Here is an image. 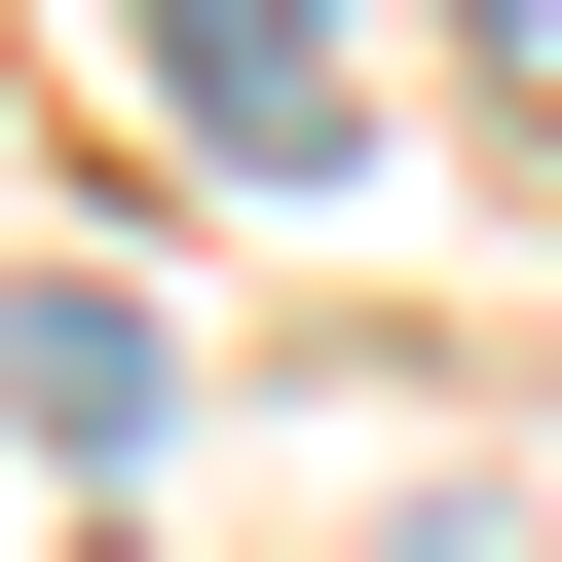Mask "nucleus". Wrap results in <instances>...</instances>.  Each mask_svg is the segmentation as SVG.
Returning <instances> with one entry per match:
<instances>
[{
  "mask_svg": "<svg viewBox=\"0 0 562 562\" xmlns=\"http://www.w3.org/2000/svg\"><path fill=\"white\" fill-rule=\"evenodd\" d=\"M450 38H487V76H525V113H562V0H450Z\"/></svg>",
  "mask_w": 562,
  "mask_h": 562,
  "instance_id": "2",
  "label": "nucleus"
},
{
  "mask_svg": "<svg viewBox=\"0 0 562 562\" xmlns=\"http://www.w3.org/2000/svg\"><path fill=\"white\" fill-rule=\"evenodd\" d=\"M0 413H38V450H150V413H188V338L76 262V301H0Z\"/></svg>",
  "mask_w": 562,
  "mask_h": 562,
  "instance_id": "1",
  "label": "nucleus"
}]
</instances>
